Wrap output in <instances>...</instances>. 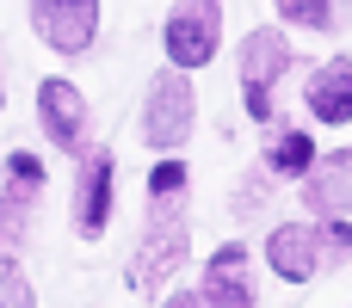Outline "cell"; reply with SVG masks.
Wrapping results in <instances>:
<instances>
[{"mask_svg": "<svg viewBox=\"0 0 352 308\" xmlns=\"http://www.w3.org/2000/svg\"><path fill=\"white\" fill-rule=\"evenodd\" d=\"M266 265L291 284H309L322 265H328V247H322V228H303V222H285L266 235Z\"/></svg>", "mask_w": 352, "mask_h": 308, "instance_id": "8", "label": "cell"}, {"mask_svg": "<svg viewBox=\"0 0 352 308\" xmlns=\"http://www.w3.org/2000/svg\"><path fill=\"white\" fill-rule=\"evenodd\" d=\"M266 204V191H260V179H248V191H235V216H254Z\"/></svg>", "mask_w": 352, "mask_h": 308, "instance_id": "16", "label": "cell"}, {"mask_svg": "<svg viewBox=\"0 0 352 308\" xmlns=\"http://www.w3.org/2000/svg\"><path fill=\"white\" fill-rule=\"evenodd\" d=\"M192 111H198V99H192L186 68L155 74L148 105H142V136H148V148H179V142L192 136Z\"/></svg>", "mask_w": 352, "mask_h": 308, "instance_id": "3", "label": "cell"}, {"mask_svg": "<svg viewBox=\"0 0 352 308\" xmlns=\"http://www.w3.org/2000/svg\"><path fill=\"white\" fill-rule=\"evenodd\" d=\"M37 185H43V161L37 154H6V191H0V253H12L31 235V210H37Z\"/></svg>", "mask_w": 352, "mask_h": 308, "instance_id": "6", "label": "cell"}, {"mask_svg": "<svg viewBox=\"0 0 352 308\" xmlns=\"http://www.w3.org/2000/svg\"><path fill=\"white\" fill-rule=\"evenodd\" d=\"M204 290L223 308H254V278H248V247L229 241L210 265H204Z\"/></svg>", "mask_w": 352, "mask_h": 308, "instance_id": "12", "label": "cell"}, {"mask_svg": "<svg viewBox=\"0 0 352 308\" xmlns=\"http://www.w3.org/2000/svg\"><path fill=\"white\" fill-rule=\"evenodd\" d=\"M0 308H37V296H31V284H25V272L6 259L0 265Z\"/></svg>", "mask_w": 352, "mask_h": 308, "instance_id": "15", "label": "cell"}, {"mask_svg": "<svg viewBox=\"0 0 352 308\" xmlns=\"http://www.w3.org/2000/svg\"><path fill=\"white\" fill-rule=\"evenodd\" d=\"M278 12L297 19V25H309V31H328L334 25V0H278Z\"/></svg>", "mask_w": 352, "mask_h": 308, "instance_id": "14", "label": "cell"}, {"mask_svg": "<svg viewBox=\"0 0 352 308\" xmlns=\"http://www.w3.org/2000/svg\"><path fill=\"white\" fill-rule=\"evenodd\" d=\"M111 222V154L80 148V179H74V228L80 235H105Z\"/></svg>", "mask_w": 352, "mask_h": 308, "instance_id": "9", "label": "cell"}, {"mask_svg": "<svg viewBox=\"0 0 352 308\" xmlns=\"http://www.w3.org/2000/svg\"><path fill=\"white\" fill-rule=\"evenodd\" d=\"M167 308H223V303H217L210 290H179V296H173Z\"/></svg>", "mask_w": 352, "mask_h": 308, "instance_id": "17", "label": "cell"}, {"mask_svg": "<svg viewBox=\"0 0 352 308\" xmlns=\"http://www.w3.org/2000/svg\"><path fill=\"white\" fill-rule=\"evenodd\" d=\"M186 185H192V173H186L179 161H167V167L148 173V241H142L136 259H130L136 290L167 284V278L179 272L186 247H192V241H186Z\"/></svg>", "mask_w": 352, "mask_h": 308, "instance_id": "1", "label": "cell"}, {"mask_svg": "<svg viewBox=\"0 0 352 308\" xmlns=\"http://www.w3.org/2000/svg\"><path fill=\"white\" fill-rule=\"evenodd\" d=\"M223 43V0H179L167 19V56L173 68H204Z\"/></svg>", "mask_w": 352, "mask_h": 308, "instance_id": "4", "label": "cell"}, {"mask_svg": "<svg viewBox=\"0 0 352 308\" xmlns=\"http://www.w3.org/2000/svg\"><path fill=\"white\" fill-rule=\"evenodd\" d=\"M303 204L322 222H346V210H352V154H328V161H309L303 167Z\"/></svg>", "mask_w": 352, "mask_h": 308, "instance_id": "10", "label": "cell"}, {"mask_svg": "<svg viewBox=\"0 0 352 308\" xmlns=\"http://www.w3.org/2000/svg\"><path fill=\"white\" fill-rule=\"evenodd\" d=\"M31 25L50 49L87 56L99 37V0H31Z\"/></svg>", "mask_w": 352, "mask_h": 308, "instance_id": "5", "label": "cell"}, {"mask_svg": "<svg viewBox=\"0 0 352 308\" xmlns=\"http://www.w3.org/2000/svg\"><path fill=\"white\" fill-rule=\"evenodd\" d=\"M37 123H43V136L56 148L80 154L87 148V99H80V86L74 80H43L37 86Z\"/></svg>", "mask_w": 352, "mask_h": 308, "instance_id": "7", "label": "cell"}, {"mask_svg": "<svg viewBox=\"0 0 352 308\" xmlns=\"http://www.w3.org/2000/svg\"><path fill=\"white\" fill-rule=\"evenodd\" d=\"M0 99H6V93H0Z\"/></svg>", "mask_w": 352, "mask_h": 308, "instance_id": "18", "label": "cell"}, {"mask_svg": "<svg viewBox=\"0 0 352 308\" xmlns=\"http://www.w3.org/2000/svg\"><path fill=\"white\" fill-rule=\"evenodd\" d=\"M303 99H309V111H316L322 123H346L352 117V62L334 56L328 68H316L309 86H303Z\"/></svg>", "mask_w": 352, "mask_h": 308, "instance_id": "11", "label": "cell"}, {"mask_svg": "<svg viewBox=\"0 0 352 308\" xmlns=\"http://www.w3.org/2000/svg\"><path fill=\"white\" fill-rule=\"evenodd\" d=\"M285 68H291V37L272 31V25L248 31V43H241V86H248V111H254V117H272V111H278V80H285Z\"/></svg>", "mask_w": 352, "mask_h": 308, "instance_id": "2", "label": "cell"}, {"mask_svg": "<svg viewBox=\"0 0 352 308\" xmlns=\"http://www.w3.org/2000/svg\"><path fill=\"white\" fill-rule=\"evenodd\" d=\"M309 161H316V142H309L303 130H278L272 148H266V167H272V173H291V179H303Z\"/></svg>", "mask_w": 352, "mask_h": 308, "instance_id": "13", "label": "cell"}]
</instances>
